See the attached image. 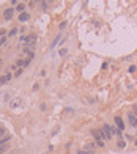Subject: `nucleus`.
Masks as SVG:
<instances>
[{
	"label": "nucleus",
	"instance_id": "1",
	"mask_svg": "<svg viewBox=\"0 0 137 154\" xmlns=\"http://www.w3.org/2000/svg\"><path fill=\"white\" fill-rule=\"evenodd\" d=\"M21 41L24 43V46L30 47V46H33V44H36V36H35V35H28V36H22V38H21ZM27 47H25V49H27Z\"/></svg>",
	"mask_w": 137,
	"mask_h": 154
},
{
	"label": "nucleus",
	"instance_id": "2",
	"mask_svg": "<svg viewBox=\"0 0 137 154\" xmlns=\"http://www.w3.org/2000/svg\"><path fill=\"white\" fill-rule=\"evenodd\" d=\"M14 14V8H7L3 11V19L5 21H11V17Z\"/></svg>",
	"mask_w": 137,
	"mask_h": 154
},
{
	"label": "nucleus",
	"instance_id": "3",
	"mask_svg": "<svg viewBox=\"0 0 137 154\" xmlns=\"http://www.w3.org/2000/svg\"><path fill=\"white\" fill-rule=\"evenodd\" d=\"M128 120H129V124L132 127H137V116L132 113V112H128Z\"/></svg>",
	"mask_w": 137,
	"mask_h": 154
},
{
	"label": "nucleus",
	"instance_id": "4",
	"mask_svg": "<svg viewBox=\"0 0 137 154\" xmlns=\"http://www.w3.org/2000/svg\"><path fill=\"white\" fill-rule=\"evenodd\" d=\"M96 146H98V145H96V141H88V143L85 145V151H88V152H92V154H93L95 151H96Z\"/></svg>",
	"mask_w": 137,
	"mask_h": 154
},
{
	"label": "nucleus",
	"instance_id": "5",
	"mask_svg": "<svg viewBox=\"0 0 137 154\" xmlns=\"http://www.w3.org/2000/svg\"><path fill=\"white\" fill-rule=\"evenodd\" d=\"M11 77H13V74H11V72H7L5 75H2V77H0V85L8 84V82L11 80Z\"/></svg>",
	"mask_w": 137,
	"mask_h": 154
},
{
	"label": "nucleus",
	"instance_id": "6",
	"mask_svg": "<svg viewBox=\"0 0 137 154\" xmlns=\"http://www.w3.org/2000/svg\"><path fill=\"white\" fill-rule=\"evenodd\" d=\"M114 121H115V124H117V127L120 129V131H123V129H124V121L121 120V118H120V116H115Z\"/></svg>",
	"mask_w": 137,
	"mask_h": 154
},
{
	"label": "nucleus",
	"instance_id": "7",
	"mask_svg": "<svg viewBox=\"0 0 137 154\" xmlns=\"http://www.w3.org/2000/svg\"><path fill=\"white\" fill-rule=\"evenodd\" d=\"M98 131H99V134H101V138H103V140H109V138H110V137H109V134H107L103 127H101V129H98Z\"/></svg>",
	"mask_w": 137,
	"mask_h": 154
},
{
	"label": "nucleus",
	"instance_id": "8",
	"mask_svg": "<svg viewBox=\"0 0 137 154\" xmlns=\"http://www.w3.org/2000/svg\"><path fill=\"white\" fill-rule=\"evenodd\" d=\"M28 19H30V16H28V13H22V14L19 16V21H21V22H27Z\"/></svg>",
	"mask_w": 137,
	"mask_h": 154
},
{
	"label": "nucleus",
	"instance_id": "9",
	"mask_svg": "<svg viewBox=\"0 0 137 154\" xmlns=\"http://www.w3.org/2000/svg\"><path fill=\"white\" fill-rule=\"evenodd\" d=\"M19 104H21V99H19V98L13 99V101H11V109H16V107H17V105H19Z\"/></svg>",
	"mask_w": 137,
	"mask_h": 154
},
{
	"label": "nucleus",
	"instance_id": "10",
	"mask_svg": "<svg viewBox=\"0 0 137 154\" xmlns=\"http://www.w3.org/2000/svg\"><path fill=\"white\" fill-rule=\"evenodd\" d=\"M14 10H16V11H19V13L22 14V13H24V10H25V3H19Z\"/></svg>",
	"mask_w": 137,
	"mask_h": 154
},
{
	"label": "nucleus",
	"instance_id": "11",
	"mask_svg": "<svg viewBox=\"0 0 137 154\" xmlns=\"http://www.w3.org/2000/svg\"><path fill=\"white\" fill-rule=\"evenodd\" d=\"M5 43H7V36H5V33L2 32L0 33V46H3Z\"/></svg>",
	"mask_w": 137,
	"mask_h": 154
},
{
	"label": "nucleus",
	"instance_id": "12",
	"mask_svg": "<svg viewBox=\"0 0 137 154\" xmlns=\"http://www.w3.org/2000/svg\"><path fill=\"white\" fill-rule=\"evenodd\" d=\"M117 146H118V148H124V146H126V141H124V140H121V138H120V140L117 141Z\"/></svg>",
	"mask_w": 137,
	"mask_h": 154
},
{
	"label": "nucleus",
	"instance_id": "13",
	"mask_svg": "<svg viewBox=\"0 0 137 154\" xmlns=\"http://www.w3.org/2000/svg\"><path fill=\"white\" fill-rule=\"evenodd\" d=\"M10 140V135H5V137L0 140V145H7V141Z\"/></svg>",
	"mask_w": 137,
	"mask_h": 154
},
{
	"label": "nucleus",
	"instance_id": "14",
	"mask_svg": "<svg viewBox=\"0 0 137 154\" xmlns=\"http://www.w3.org/2000/svg\"><path fill=\"white\" fill-rule=\"evenodd\" d=\"M16 33H17V28H13V30H10V32H8V36H14Z\"/></svg>",
	"mask_w": 137,
	"mask_h": 154
},
{
	"label": "nucleus",
	"instance_id": "15",
	"mask_svg": "<svg viewBox=\"0 0 137 154\" xmlns=\"http://www.w3.org/2000/svg\"><path fill=\"white\" fill-rule=\"evenodd\" d=\"M22 71H24V68H17V69H16V72H14V75H21V74H22Z\"/></svg>",
	"mask_w": 137,
	"mask_h": 154
},
{
	"label": "nucleus",
	"instance_id": "16",
	"mask_svg": "<svg viewBox=\"0 0 137 154\" xmlns=\"http://www.w3.org/2000/svg\"><path fill=\"white\" fill-rule=\"evenodd\" d=\"M58 39H60V35H58V36L55 38V41H54V43H52V46H51V47H52V49H54V47H55V46H57V43H58Z\"/></svg>",
	"mask_w": 137,
	"mask_h": 154
},
{
	"label": "nucleus",
	"instance_id": "17",
	"mask_svg": "<svg viewBox=\"0 0 137 154\" xmlns=\"http://www.w3.org/2000/svg\"><path fill=\"white\" fill-rule=\"evenodd\" d=\"M76 154H92V152H88V151H85V149H79Z\"/></svg>",
	"mask_w": 137,
	"mask_h": 154
},
{
	"label": "nucleus",
	"instance_id": "18",
	"mask_svg": "<svg viewBox=\"0 0 137 154\" xmlns=\"http://www.w3.org/2000/svg\"><path fill=\"white\" fill-rule=\"evenodd\" d=\"M39 5L43 7V10H47V7H49V5H47V2H41Z\"/></svg>",
	"mask_w": 137,
	"mask_h": 154
},
{
	"label": "nucleus",
	"instance_id": "19",
	"mask_svg": "<svg viewBox=\"0 0 137 154\" xmlns=\"http://www.w3.org/2000/svg\"><path fill=\"white\" fill-rule=\"evenodd\" d=\"M3 134H5V129H3L2 126H0V140L3 138Z\"/></svg>",
	"mask_w": 137,
	"mask_h": 154
},
{
	"label": "nucleus",
	"instance_id": "20",
	"mask_svg": "<svg viewBox=\"0 0 137 154\" xmlns=\"http://www.w3.org/2000/svg\"><path fill=\"white\" fill-rule=\"evenodd\" d=\"M46 110H47V105L43 102V104H41V112H46Z\"/></svg>",
	"mask_w": 137,
	"mask_h": 154
},
{
	"label": "nucleus",
	"instance_id": "21",
	"mask_svg": "<svg viewBox=\"0 0 137 154\" xmlns=\"http://www.w3.org/2000/svg\"><path fill=\"white\" fill-rule=\"evenodd\" d=\"M131 112H132V113L137 116V105H134V107H132V110H131Z\"/></svg>",
	"mask_w": 137,
	"mask_h": 154
},
{
	"label": "nucleus",
	"instance_id": "22",
	"mask_svg": "<svg viewBox=\"0 0 137 154\" xmlns=\"http://www.w3.org/2000/svg\"><path fill=\"white\" fill-rule=\"evenodd\" d=\"M135 134H137V132H135ZM134 145H135V146H137V138H135V140H134Z\"/></svg>",
	"mask_w": 137,
	"mask_h": 154
},
{
	"label": "nucleus",
	"instance_id": "23",
	"mask_svg": "<svg viewBox=\"0 0 137 154\" xmlns=\"http://www.w3.org/2000/svg\"><path fill=\"white\" fill-rule=\"evenodd\" d=\"M0 154H3V152H0Z\"/></svg>",
	"mask_w": 137,
	"mask_h": 154
}]
</instances>
